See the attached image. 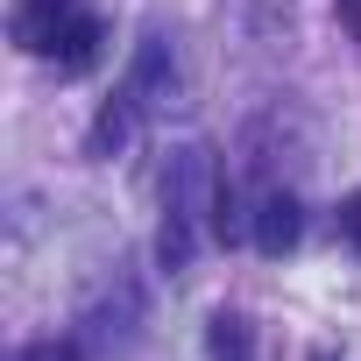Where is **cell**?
I'll return each instance as SVG.
<instances>
[{"label":"cell","mask_w":361,"mask_h":361,"mask_svg":"<svg viewBox=\"0 0 361 361\" xmlns=\"http://www.w3.org/2000/svg\"><path fill=\"white\" fill-rule=\"evenodd\" d=\"M206 206H220V185H213V163L206 149H177L170 170H163V269H185L199 255V220Z\"/></svg>","instance_id":"6da1fadb"},{"label":"cell","mask_w":361,"mask_h":361,"mask_svg":"<svg viewBox=\"0 0 361 361\" xmlns=\"http://www.w3.org/2000/svg\"><path fill=\"white\" fill-rule=\"evenodd\" d=\"M99 50H106V22H99L92 8H78V15L64 22V36L50 43V64H57L64 78H78V71H92V64H99Z\"/></svg>","instance_id":"7a4b0ae2"},{"label":"cell","mask_w":361,"mask_h":361,"mask_svg":"<svg viewBox=\"0 0 361 361\" xmlns=\"http://www.w3.org/2000/svg\"><path fill=\"white\" fill-rule=\"evenodd\" d=\"M78 15V0H15V43L50 57V43L64 36V22Z\"/></svg>","instance_id":"3957f363"},{"label":"cell","mask_w":361,"mask_h":361,"mask_svg":"<svg viewBox=\"0 0 361 361\" xmlns=\"http://www.w3.org/2000/svg\"><path fill=\"white\" fill-rule=\"evenodd\" d=\"M298 227H305V220H298V199H290V192H269L262 213H255V248H262V255H290V248H298Z\"/></svg>","instance_id":"277c9868"},{"label":"cell","mask_w":361,"mask_h":361,"mask_svg":"<svg viewBox=\"0 0 361 361\" xmlns=\"http://www.w3.org/2000/svg\"><path fill=\"white\" fill-rule=\"evenodd\" d=\"M340 227H347V234H354V248H361V192L340 206Z\"/></svg>","instance_id":"5b68a950"},{"label":"cell","mask_w":361,"mask_h":361,"mask_svg":"<svg viewBox=\"0 0 361 361\" xmlns=\"http://www.w3.org/2000/svg\"><path fill=\"white\" fill-rule=\"evenodd\" d=\"M22 361H71V347H50V340H43V347H29Z\"/></svg>","instance_id":"8992f818"}]
</instances>
